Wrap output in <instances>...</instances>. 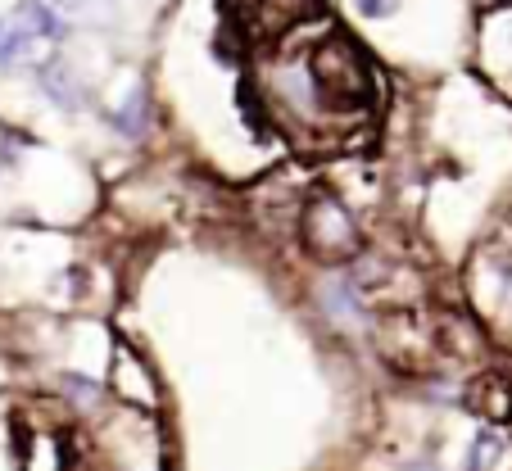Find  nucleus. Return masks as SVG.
<instances>
[{
  "label": "nucleus",
  "mask_w": 512,
  "mask_h": 471,
  "mask_svg": "<svg viewBox=\"0 0 512 471\" xmlns=\"http://www.w3.org/2000/svg\"><path fill=\"white\" fill-rule=\"evenodd\" d=\"M295 100L300 118H318L322 127H354L372 109L368 59L349 46V37H322L295 68Z\"/></svg>",
  "instance_id": "1"
},
{
  "label": "nucleus",
  "mask_w": 512,
  "mask_h": 471,
  "mask_svg": "<svg viewBox=\"0 0 512 471\" xmlns=\"http://www.w3.org/2000/svg\"><path fill=\"white\" fill-rule=\"evenodd\" d=\"M304 236H309L313 254H322V259H345V254H354V245H358L354 222H349V213L340 209L336 200L313 204L309 222H304Z\"/></svg>",
  "instance_id": "2"
},
{
  "label": "nucleus",
  "mask_w": 512,
  "mask_h": 471,
  "mask_svg": "<svg viewBox=\"0 0 512 471\" xmlns=\"http://www.w3.org/2000/svg\"><path fill=\"white\" fill-rule=\"evenodd\" d=\"M467 408L490 426L508 422L512 417V385L503 381V376H481V381H472V390H467Z\"/></svg>",
  "instance_id": "3"
},
{
  "label": "nucleus",
  "mask_w": 512,
  "mask_h": 471,
  "mask_svg": "<svg viewBox=\"0 0 512 471\" xmlns=\"http://www.w3.org/2000/svg\"><path fill=\"white\" fill-rule=\"evenodd\" d=\"M503 453V440L494 431H476V440L467 444V471H490Z\"/></svg>",
  "instance_id": "4"
},
{
  "label": "nucleus",
  "mask_w": 512,
  "mask_h": 471,
  "mask_svg": "<svg viewBox=\"0 0 512 471\" xmlns=\"http://www.w3.org/2000/svg\"><path fill=\"white\" fill-rule=\"evenodd\" d=\"M114 127H118L123 136H141V132H145V91H141V87H136L132 100H127V105L114 114Z\"/></svg>",
  "instance_id": "5"
},
{
  "label": "nucleus",
  "mask_w": 512,
  "mask_h": 471,
  "mask_svg": "<svg viewBox=\"0 0 512 471\" xmlns=\"http://www.w3.org/2000/svg\"><path fill=\"white\" fill-rule=\"evenodd\" d=\"M64 390H68V399H78L82 408L100 404V385L87 381V376H64Z\"/></svg>",
  "instance_id": "6"
},
{
  "label": "nucleus",
  "mask_w": 512,
  "mask_h": 471,
  "mask_svg": "<svg viewBox=\"0 0 512 471\" xmlns=\"http://www.w3.org/2000/svg\"><path fill=\"white\" fill-rule=\"evenodd\" d=\"M395 5H399V0H358V10L368 14V19H390V14H395Z\"/></svg>",
  "instance_id": "7"
}]
</instances>
